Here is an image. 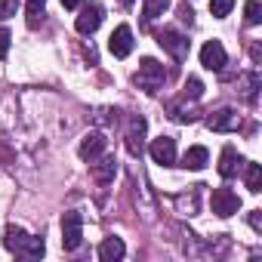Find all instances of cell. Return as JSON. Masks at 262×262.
Segmentation results:
<instances>
[{
    "label": "cell",
    "instance_id": "83f0119b",
    "mask_svg": "<svg viewBox=\"0 0 262 262\" xmlns=\"http://www.w3.org/2000/svg\"><path fill=\"white\" fill-rule=\"evenodd\" d=\"M250 225H253V231H262V216H259V210L250 213Z\"/></svg>",
    "mask_w": 262,
    "mask_h": 262
},
{
    "label": "cell",
    "instance_id": "4316f807",
    "mask_svg": "<svg viewBox=\"0 0 262 262\" xmlns=\"http://www.w3.org/2000/svg\"><path fill=\"white\" fill-rule=\"evenodd\" d=\"M10 40H13L10 28H0V59H7V53H10Z\"/></svg>",
    "mask_w": 262,
    "mask_h": 262
},
{
    "label": "cell",
    "instance_id": "7a4b0ae2",
    "mask_svg": "<svg viewBox=\"0 0 262 262\" xmlns=\"http://www.w3.org/2000/svg\"><path fill=\"white\" fill-rule=\"evenodd\" d=\"M158 43H161V47H164V53H170L176 62H185V59H188L191 40H188L182 31H176V28H164V31L158 34Z\"/></svg>",
    "mask_w": 262,
    "mask_h": 262
},
{
    "label": "cell",
    "instance_id": "7402d4cb",
    "mask_svg": "<svg viewBox=\"0 0 262 262\" xmlns=\"http://www.w3.org/2000/svg\"><path fill=\"white\" fill-rule=\"evenodd\" d=\"M244 19H247V25H259L262 22V4L259 0H247L244 4Z\"/></svg>",
    "mask_w": 262,
    "mask_h": 262
},
{
    "label": "cell",
    "instance_id": "ffe728a7",
    "mask_svg": "<svg viewBox=\"0 0 262 262\" xmlns=\"http://www.w3.org/2000/svg\"><path fill=\"white\" fill-rule=\"evenodd\" d=\"M170 117H173L176 123H191V120H198V111H194V108H185V105L170 102Z\"/></svg>",
    "mask_w": 262,
    "mask_h": 262
},
{
    "label": "cell",
    "instance_id": "3957f363",
    "mask_svg": "<svg viewBox=\"0 0 262 262\" xmlns=\"http://www.w3.org/2000/svg\"><path fill=\"white\" fill-rule=\"evenodd\" d=\"M80 244H83V216L77 210H68L62 216V247L77 250Z\"/></svg>",
    "mask_w": 262,
    "mask_h": 262
},
{
    "label": "cell",
    "instance_id": "5b68a950",
    "mask_svg": "<svg viewBox=\"0 0 262 262\" xmlns=\"http://www.w3.org/2000/svg\"><path fill=\"white\" fill-rule=\"evenodd\" d=\"M105 145H108V139H105V133L102 129H90V133L80 139V148H77V155H80V161H96V158H102L105 155Z\"/></svg>",
    "mask_w": 262,
    "mask_h": 262
},
{
    "label": "cell",
    "instance_id": "2e32d148",
    "mask_svg": "<svg viewBox=\"0 0 262 262\" xmlns=\"http://www.w3.org/2000/svg\"><path fill=\"white\" fill-rule=\"evenodd\" d=\"M170 7V0H142V25L148 28L155 19H161Z\"/></svg>",
    "mask_w": 262,
    "mask_h": 262
},
{
    "label": "cell",
    "instance_id": "4fadbf2b",
    "mask_svg": "<svg viewBox=\"0 0 262 262\" xmlns=\"http://www.w3.org/2000/svg\"><path fill=\"white\" fill-rule=\"evenodd\" d=\"M99 164H93V179L99 182V185H108V182H114V176H117V161L114 158H96Z\"/></svg>",
    "mask_w": 262,
    "mask_h": 262
},
{
    "label": "cell",
    "instance_id": "484cf974",
    "mask_svg": "<svg viewBox=\"0 0 262 262\" xmlns=\"http://www.w3.org/2000/svg\"><path fill=\"white\" fill-rule=\"evenodd\" d=\"M176 204H179L182 210L188 207V216H194V213H198V191H191V198H188V194H182V198H176Z\"/></svg>",
    "mask_w": 262,
    "mask_h": 262
},
{
    "label": "cell",
    "instance_id": "44dd1931",
    "mask_svg": "<svg viewBox=\"0 0 262 262\" xmlns=\"http://www.w3.org/2000/svg\"><path fill=\"white\" fill-rule=\"evenodd\" d=\"M201 96H204V83H201V77H188V80L182 83V99L198 102Z\"/></svg>",
    "mask_w": 262,
    "mask_h": 262
},
{
    "label": "cell",
    "instance_id": "5bb4252c",
    "mask_svg": "<svg viewBox=\"0 0 262 262\" xmlns=\"http://www.w3.org/2000/svg\"><path fill=\"white\" fill-rule=\"evenodd\" d=\"M207 161H210V151H207L204 145H191V148L182 155V164H179V167H185V170H204Z\"/></svg>",
    "mask_w": 262,
    "mask_h": 262
},
{
    "label": "cell",
    "instance_id": "d6986e66",
    "mask_svg": "<svg viewBox=\"0 0 262 262\" xmlns=\"http://www.w3.org/2000/svg\"><path fill=\"white\" fill-rule=\"evenodd\" d=\"M43 237H34V234H28V241H25V247H22V259H40L43 256Z\"/></svg>",
    "mask_w": 262,
    "mask_h": 262
},
{
    "label": "cell",
    "instance_id": "f1b7e54d",
    "mask_svg": "<svg viewBox=\"0 0 262 262\" xmlns=\"http://www.w3.org/2000/svg\"><path fill=\"white\" fill-rule=\"evenodd\" d=\"M80 4H83V0H62V7H65V10H77Z\"/></svg>",
    "mask_w": 262,
    "mask_h": 262
},
{
    "label": "cell",
    "instance_id": "6da1fadb",
    "mask_svg": "<svg viewBox=\"0 0 262 262\" xmlns=\"http://www.w3.org/2000/svg\"><path fill=\"white\" fill-rule=\"evenodd\" d=\"M164 80H167V71H164V65L158 62V59H151V56H145L142 62H139V71H136V83L145 90V93H158L161 86H164Z\"/></svg>",
    "mask_w": 262,
    "mask_h": 262
},
{
    "label": "cell",
    "instance_id": "f546056e",
    "mask_svg": "<svg viewBox=\"0 0 262 262\" xmlns=\"http://www.w3.org/2000/svg\"><path fill=\"white\" fill-rule=\"evenodd\" d=\"M120 4H123V7H129V4H133V0H120Z\"/></svg>",
    "mask_w": 262,
    "mask_h": 262
},
{
    "label": "cell",
    "instance_id": "30bf717a",
    "mask_svg": "<svg viewBox=\"0 0 262 262\" xmlns=\"http://www.w3.org/2000/svg\"><path fill=\"white\" fill-rule=\"evenodd\" d=\"M80 7H83V10H80V16H77L74 28H77L80 34H93V31L102 25L105 10H102V4H80Z\"/></svg>",
    "mask_w": 262,
    "mask_h": 262
},
{
    "label": "cell",
    "instance_id": "9a60e30c",
    "mask_svg": "<svg viewBox=\"0 0 262 262\" xmlns=\"http://www.w3.org/2000/svg\"><path fill=\"white\" fill-rule=\"evenodd\" d=\"M123 253H126V247H123L120 237H105L99 244V259L102 262H117V259H123Z\"/></svg>",
    "mask_w": 262,
    "mask_h": 262
},
{
    "label": "cell",
    "instance_id": "9c48e42d",
    "mask_svg": "<svg viewBox=\"0 0 262 262\" xmlns=\"http://www.w3.org/2000/svg\"><path fill=\"white\" fill-rule=\"evenodd\" d=\"M207 126L213 129V133H234V129L241 126V114L234 108H219L207 117Z\"/></svg>",
    "mask_w": 262,
    "mask_h": 262
},
{
    "label": "cell",
    "instance_id": "603a6c76",
    "mask_svg": "<svg viewBox=\"0 0 262 262\" xmlns=\"http://www.w3.org/2000/svg\"><path fill=\"white\" fill-rule=\"evenodd\" d=\"M231 10H234V0H210V13L216 19H225Z\"/></svg>",
    "mask_w": 262,
    "mask_h": 262
},
{
    "label": "cell",
    "instance_id": "ac0fdd59",
    "mask_svg": "<svg viewBox=\"0 0 262 262\" xmlns=\"http://www.w3.org/2000/svg\"><path fill=\"white\" fill-rule=\"evenodd\" d=\"M244 179H247V188H250L253 194L262 191V167H259V164H247V161H244Z\"/></svg>",
    "mask_w": 262,
    "mask_h": 262
},
{
    "label": "cell",
    "instance_id": "8992f818",
    "mask_svg": "<svg viewBox=\"0 0 262 262\" xmlns=\"http://www.w3.org/2000/svg\"><path fill=\"white\" fill-rule=\"evenodd\" d=\"M108 50L114 59H126L129 53H133V28L129 25H117L108 37Z\"/></svg>",
    "mask_w": 262,
    "mask_h": 262
},
{
    "label": "cell",
    "instance_id": "d4e9b609",
    "mask_svg": "<svg viewBox=\"0 0 262 262\" xmlns=\"http://www.w3.org/2000/svg\"><path fill=\"white\" fill-rule=\"evenodd\" d=\"M19 13V0H0V19H13Z\"/></svg>",
    "mask_w": 262,
    "mask_h": 262
},
{
    "label": "cell",
    "instance_id": "8fae6325",
    "mask_svg": "<svg viewBox=\"0 0 262 262\" xmlns=\"http://www.w3.org/2000/svg\"><path fill=\"white\" fill-rule=\"evenodd\" d=\"M148 155H151L155 164H161V167H173V164H176V139H170V136L155 139V142L148 145Z\"/></svg>",
    "mask_w": 262,
    "mask_h": 262
},
{
    "label": "cell",
    "instance_id": "7c38bea8",
    "mask_svg": "<svg viewBox=\"0 0 262 262\" xmlns=\"http://www.w3.org/2000/svg\"><path fill=\"white\" fill-rule=\"evenodd\" d=\"M241 167H244V158H241L231 145H225V148H222V158H219V176H222V179H234Z\"/></svg>",
    "mask_w": 262,
    "mask_h": 262
},
{
    "label": "cell",
    "instance_id": "e0dca14e",
    "mask_svg": "<svg viewBox=\"0 0 262 262\" xmlns=\"http://www.w3.org/2000/svg\"><path fill=\"white\" fill-rule=\"evenodd\" d=\"M25 241H28V231L25 228H19V225H10L7 231H4V244H7V250L10 253H22V247H25Z\"/></svg>",
    "mask_w": 262,
    "mask_h": 262
},
{
    "label": "cell",
    "instance_id": "277c9868",
    "mask_svg": "<svg viewBox=\"0 0 262 262\" xmlns=\"http://www.w3.org/2000/svg\"><path fill=\"white\" fill-rule=\"evenodd\" d=\"M210 207H213V213H216V216L228 219V216H234V213L241 210V198H237L231 188H213Z\"/></svg>",
    "mask_w": 262,
    "mask_h": 262
},
{
    "label": "cell",
    "instance_id": "ba28073f",
    "mask_svg": "<svg viewBox=\"0 0 262 262\" xmlns=\"http://www.w3.org/2000/svg\"><path fill=\"white\" fill-rule=\"evenodd\" d=\"M201 65H204L207 71H222V68L228 65L225 47H222L219 40H207V43L201 47Z\"/></svg>",
    "mask_w": 262,
    "mask_h": 262
},
{
    "label": "cell",
    "instance_id": "52a82bcc",
    "mask_svg": "<svg viewBox=\"0 0 262 262\" xmlns=\"http://www.w3.org/2000/svg\"><path fill=\"white\" fill-rule=\"evenodd\" d=\"M145 129H148V123H145L142 114L129 117V129H126V148H129V155L142 158V151H145Z\"/></svg>",
    "mask_w": 262,
    "mask_h": 262
},
{
    "label": "cell",
    "instance_id": "cb8c5ba5",
    "mask_svg": "<svg viewBox=\"0 0 262 262\" xmlns=\"http://www.w3.org/2000/svg\"><path fill=\"white\" fill-rule=\"evenodd\" d=\"M43 4H47V0H28V13H31L28 25L31 28H37V16H43Z\"/></svg>",
    "mask_w": 262,
    "mask_h": 262
}]
</instances>
